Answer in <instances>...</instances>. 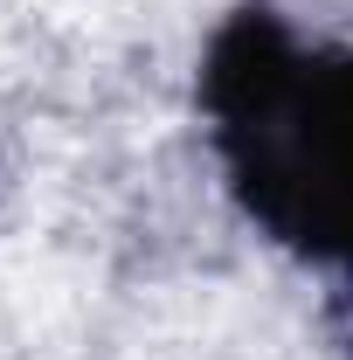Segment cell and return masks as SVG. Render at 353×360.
I'll return each mask as SVG.
<instances>
[{
    "mask_svg": "<svg viewBox=\"0 0 353 360\" xmlns=\"http://www.w3.org/2000/svg\"><path fill=\"white\" fill-rule=\"evenodd\" d=\"M222 104H270L284 118H298L284 132V167L291 180H319V222L353 229V77L347 84H312V111L291 90V70L250 42V63H222L215 70Z\"/></svg>",
    "mask_w": 353,
    "mask_h": 360,
    "instance_id": "6da1fadb",
    "label": "cell"
}]
</instances>
